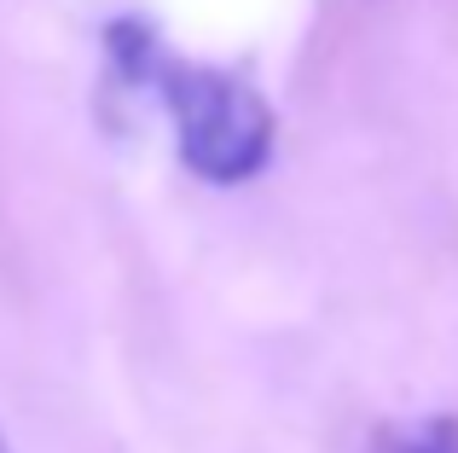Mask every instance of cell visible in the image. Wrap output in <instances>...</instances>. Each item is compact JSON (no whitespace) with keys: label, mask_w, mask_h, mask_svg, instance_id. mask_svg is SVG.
I'll return each instance as SVG.
<instances>
[{"label":"cell","mask_w":458,"mask_h":453,"mask_svg":"<svg viewBox=\"0 0 458 453\" xmlns=\"http://www.w3.org/2000/svg\"><path fill=\"white\" fill-rule=\"evenodd\" d=\"M0 453H12V448H6V436H0Z\"/></svg>","instance_id":"cell-3"},{"label":"cell","mask_w":458,"mask_h":453,"mask_svg":"<svg viewBox=\"0 0 458 453\" xmlns=\"http://www.w3.org/2000/svg\"><path fill=\"white\" fill-rule=\"evenodd\" d=\"M111 58L134 88H151L163 99L180 140V163L215 186H238L267 169L273 158V111L244 76L215 64H191L157 47L146 23H116Z\"/></svg>","instance_id":"cell-1"},{"label":"cell","mask_w":458,"mask_h":453,"mask_svg":"<svg viewBox=\"0 0 458 453\" xmlns=\"http://www.w3.org/2000/svg\"><path fill=\"white\" fill-rule=\"evenodd\" d=\"M383 453H458V419H424L383 436Z\"/></svg>","instance_id":"cell-2"}]
</instances>
